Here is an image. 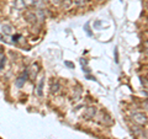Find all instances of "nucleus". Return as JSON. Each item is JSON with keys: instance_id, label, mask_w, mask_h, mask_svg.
Wrapping results in <instances>:
<instances>
[{"instance_id": "nucleus-17", "label": "nucleus", "mask_w": 148, "mask_h": 139, "mask_svg": "<svg viewBox=\"0 0 148 139\" xmlns=\"http://www.w3.org/2000/svg\"><path fill=\"white\" fill-rule=\"evenodd\" d=\"M51 3H52V4H56V5H58V4L61 3V0H51Z\"/></svg>"}, {"instance_id": "nucleus-2", "label": "nucleus", "mask_w": 148, "mask_h": 139, "mask_svg": "<svg viewBox=\"0 0 148 139\" xmlns=\"http://www.w3.org/2000/svg\"><path fill=\"white\" fill-rule=\"evenodd\" d=\"M27 78H29V70H25L24 73H22V75H21V76H18V78L16 79L15 85H16L17 87H22V86H24V84L26 82Z\"/></svg>"}, {"instance_id": "nucleus-19", "label": "nucleus", "mask_w": 148, "mask_h": 139, "mask_svg": "<svg viewBox=\"0 0 148 139\" xmlns=\"http://www.w3.org/2000/svg\"><path fill=\"white\" fill-rule=\"evenodd\" d=\"M4 57V52H3V50L1 49H0V59H1Z\"/></svg>"}, {"instance_id": "nucleus-21", "label": "nucleus", "mask_w": 148, "mask_h": 139, "mask_svg": "<svg viewBox=\"0 0 148 139\" xmlns=\"http://www.w3.org/2000/svg\"><path fill=\"white\" fill-rule=\"evenodd\" d=\"M99 1H104V0H99Z\"/></svg>"}, {"instance_id": "nucleus-20", "label": "nucleus", "mask_w": 148, "mask_h": 139, "mask_svg": "<svg viewBox=\"0 0 148 139\" xmlns=\"http://www.w3.org/2000/svg\"><path fill=\"white\" fill-rule=\"evenodd\" d=\"M0 41H3V35H0Z\"/></svg>"}, {"instance_id": "nucleus-4", "label": "nucleus", "mask_w": 148, "mask_h": 139, "mask_svg": "<svg viewBox=\"0 0 148 139\" xmlns=\"http://www.w3.org/2000/svg\"><path fill=\"white\" fill-rule=\"evenodd\" d=\"M95 113H96V108L95 107H88L84 114H85L86 118H92L95 116Z\"/></svg>"}, {"instance_id": "nucleus-7", "label": "nucleus", "mask_w": 148, "mask_h": 139, "mask_svg": "<svg viewBox=\"0 0 148 139\" xmlns=\"http://www.w3.org/2000/svg\"><path fill=\"white\" fill-rule=\"evenodd\" d=\"M3 32H4L5 35H12V32H14V27H12L11 25H9V24L4 25V26H3Z\"/></svg>"}, {"instance_id": "nucleus-16", "label": "nucleus", "mask_w": 148, "mask_h": 139, "mask_svg": "<svg viewBox=\"0 0 148 139\" xmlns=\"http://www.w3.org/2000/svg\"><path fill=\"white\" fill-rule=\"evenodd\" d=\"M66 65H67V67H69V68H74V64H73V63H71V62H66Z\"/></svg>"}, {"instance_id": "nucleus-9", "label": "nucleus", "mask_w": 148, "mask_h": 139, "mask_svg": "<svg viewBox=\"0 0 148 139\" xmlns=\"http://www.w3.org/2000/svg\"><path fill=\"white\" fill-rule=\"evenodd\" d=\"M37 73H38V65H37V64H32V67H31V76L35 78L37 75Z\"/></svg>"}, {"instance_id": "nucleus-6", "label": "nucleus", "mask_w": 148, "mask_h": 139, "mask_svg": "<svg viewBox=\"0 0 148 139\" xmlns=\"http://www.w3.org/2000/svg\"><path fill=\"white\" fill-rule=\"evenodd\" d=\"M36 16H37V20L43 21L45 17H46V12H45L43 9H37L36 10Z\"/></svg>"}, {"instance_id": "nucleus-18", "label": "nucleus", "mask_w": 148, "mask_h": 139, "mask_svg": "<svg viewBox=\"0 0 148 139\" xmlns=\"http://www.w3.org/2000/svg\"><path fill=\"white\" fill-rule=\"evenodd\" d=\"M101 25V22L100 21H98V22H95V24H94V27H99Z\"/></svg>"}, {"instance_id": "nucleus-14", "label": "nucleus", "mask_w": 148, "mask_h": 139, "mask_svg": "<svg viewBox=\"0 0 148 139\" xmlns=\"http://www.w3.org/2000/svg\"><path fill=\"white\" fill-rule=\"evenodd\" d=\"M20 37H21V35H15V36H12V41H14V42H17Z\"/></svg>"}, {"instance_id": "nucleus-1", "label": "nucleus", "mask_w": 148, "mask_h": 139, "mask_svg": "<svg viewBox=\"0 0 148 139\" xmlns=\"http://www.w3.org/2000/svg\"><path fill=\"white\" fill-rule=\"evenodd\" d=\"M133 121H135L137 124H140V126H143V124L147 123V116L145 113L137 112V113L133 114Z\"/></svg>"}, {"instance_id": "nucleus-15", "label": "nucleus", "mask_w": 148, "mask_h": 139, "mask_svg": "<svg viewBox=\"0 0 148 139\" xmlns=\"http://www.w3.org/2000/svg\"><path fill=\"white\" fill-rule=\"evenodd\" d=\"M85 31H86V33H88V35L91 36V32H90V30H89V24H86V25H85Z\"/></svg>"}, {"instance_id": "nucleus-5", "label": "nucleus", "mask_w": 148, "mask_h": 139, "mask_svg": "<svg viewBox=\"0 0 148 139\" xmlns=\"http://www.w3.org/2000/svg\"><path fill=\"white\" fill-rule=\"evenodd\" d=\"M59 89H61V85H59V82L56 80L52 82V85H51V94H57V92L59 91Z\"/></svg>"}, {"instance_id": "nucleus-12", "label": "nucleus", "mask_w": 148, "mask_h": 139, "mask_svg": "<svg viewBox=\"0 0 148 139\" xmlns=\"http://www.w3.org/2000/svg\"><path fill=\"white\" fill-rule=\"evenodd\" d=\"M5 63H6V58L5 57H3L1 59H0V70L4 68V65H5Z\"/></svg>"}, {"instance_id": "nucleus-11", "label": "nucleus", "mask_w": 148, "mask_h": 139, "mask_svg": "<svg viewBox=\"0 0 148 139\" xmlns=\"http://www.w3.org/2000/svg\"><path fill=\"white\" fill-rule=\"evenodd\" d=\"M74 4H75L77 6H84L85 0H74Z\"/></svg>"}, {"instance_id": "nucleus-10", "label": "nucleus", "mask_w": 148, "mask_h": 139, "mask_svg": "<svg viewBox=\"0 0 148 139\" xmlns=\"http://www.w3.org/2000/svg\"><path fill=\"white\" fill-rule=\"evenodd\" d=\"M71 4H72V0H63V1H62V6L63 7H69V6H71Z\"/></svg>"}, {"instance_id": "nucleus-3", "label": "nucleus", "mask_w": 148, "mask_h": 139, "mask_svg": "<svg viewBox=\"0 0 148 139\" xmlns=\"http://www.w3.org/2000/svg\"><path fill=\"white\" fill-rule=\"evenodd\" d=\"M25 18L27 22H30V24H36L37 22V16L35 12H31V11H27L25 14Z\"/></svg>"}, {"instance_id": "nucleus-13", "label": "nucleus", "mask_w": 148, "mask_h": 139, "mask_svg": "<svg viewBox=\"0 0 148 139\" xmlns=\"http://www.w3.org/2000/svg\"><path fill=\"white\" fill-rule=\"evenodd\" d=\"M25 4V6H32L34 5V0H22Z\"/></svg>"}, {"instance_id": "nucleus-8", "label": "nucleus", "mask_w": 148, "mask_h": 139, "mask_svg": "<svg viewBox=\"0 0 148 139\" xmlns=\"http://www.w3.org/2000/svg\"><path fill=\"white\" fill-rule=\"evenodd\" d=\"M43 82H45V78H42L38 82V89H37V94L38 96H42L43 95Z\"/></svg>"}]
</instances>
